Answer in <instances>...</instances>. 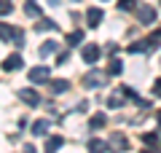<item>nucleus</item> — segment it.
Returning a JSON list of instances; mask_svg holds the SVG:
<instances>
[{
    "mask_svg": "<svg viewBox=\"0 0 161 153\" xmlns=\"http://www.w3.org/2000/svg\"><path fill=\"white\" fill-rule=\"evenodd\" d=\"M24 14H27V16H40V6L35 0H27V3H24Z\"/></svg>",
    "mask_w": 161,
    "mask_h": 153,
    "instance_id": "2eb2a0df",
    "label": "nucleus"
},
{
    "mask_svg": "<svg viewBox=\"0 0 161 153\" xmlns=\"http://www.w3.org/2000/svg\"><path fill=\"white\" fill-rule=\"evenodd\" d=\"M19 99H22L24 105H30V108H32V105H40V94L35 89H19Z\"/></svg>",
    "mask_w": 161,
    "mask_h": 153,
    "instance_id": "20e7f679",
    "label": "nucleus"
},
{
    "mask_svg": "<svg viewBox=\"0 0 161 153\" xmlns=\"http://www.w3.org/2000/svg\"><path fill=\"white\" fill-rule=\"evenodd\" d=\"M105 113H97V116H92V121H89V126H92V129H99V126H105Z\"/></svg>",
    "mask_w": 161,
    "mask_h": 153,
    "instance_id": "a211bd4d",
    "label": "nucleus"
},
{
    "mask_svg": "<svg viewBox=\"0 0 161 153\" xmlns=\"http://www.w3.org/2000/svg\"><path fill=\"white\" fill-rule=\"evenodd\" d=\"M140 153H161V150H153V148H148V150H140Z\"/></svg>",
    "mask_w": 161,
    "mask_h": 153,
    "instance_id": "a878e982",
    "label": "nucleus"
},
{
    "mask_svg": "<svg viewBox=\"0 0 161 153\" xmlns=\"http://www.w3.org/2000/svg\"><path fill=\"white\" fill-rule=\"evenodd\" d=\"M156 140H158L156 132H145V134H142V142H145V145H156Z\"/></svg>",
    "mask_w": 161,
    "mask_h": 153,
    "instance_id": "4be33fe9",
    "label": "nucleus"
},
{
    "mask_svg": "<svg viewBox=\"0 0 161 153\" xmlns=\"http://www.w3.org/2000/svg\"><path fill=\"white\" fill-rule=\"evenodd\" d=\"M27 75H30V83H46V81L51 78V70H48L46 65H38V67H32Z\"/></svg>",
    "mask_w": 161,
    "mask_h": 153,
    "instance_id": "f03ea898",
    "label": "nucleus"
},
{
    "mask_svg": "<svg viewBox=\"0 0 161 153\" xmlns=\"http://www.w3.org/2000/svg\"><path fill=\"white\" fill-rule=\"evenodd\" d=\"M62 145H64V140H62V137H59V134L48 137V140H46V153H57V150H59V148H62Z\"/></svg>",
    "mask_w": 161,
    "mask_h": 153,
    "instance_id": "9d476101",
    "label": "nucleus"
},
{
    "mask_svg": "<svg viewBox=\"0 0 161 153\" xmlns=\"http://www.w3.org/2000/svg\"><path fill=\"white\" fill-rule=\"evenodd\" d=\"M24 153H35V148L32 145H24Z\"/></svg>",
    "mask_w": 161,
    "mask_h": 153,
    "instance_id": "393cba45",
    "label": "nucleus"
},
{
    "mask_svg": "<svg viewBox=\"0 0 161 153\" xmlns=\"http://www.w3.org/2000/svg\"><path fill=\"white\" fill-rule=\"evenodd\" d=\"M108 145L113 148V150H126V148H129V142H126V137H124V134H118V132H115V134L110 137V142H108Z\"/></svg>",
    "mask_w": 161,
    "mask_h": 153,
    "instance_id": "6e6552de",
    "label": "nucleus"
},
{
    "mask_svg": "<svg viewBox=\"0 0 161 153\" xmlns=\"http://www.w3.org/2000/svg\"><path fill=\"white\" fill-rule=\"evenodd\" d=\"M57 48H59V43H54V40H46V43L38 48V54H40V57H48V54H57Z\"/></svg>",
    "mask_w": 161,
    "mask_h": 153,
    "instance_id": "f8f14e48",
    "label": "nucleus"
},
{
    "mask_svg": "<svg viewBox=\"0 0 161 153\" xmlns=\"http://www.w3.org/2000/svg\"><path fill=\"white\" fill-rule=\"evenodd\" d=\"M137 16H140V24L150 27V24L156 22V8H150V6H137Z\"/></svg>",
    "mask_w": 161,
    "mask_h": 153,
    "instance_id": "7ed1b4c3",
    "label": "nucleus"
},
{
    "mask_svg": "<svg viewBox=\"0 0 161 153\" xmlns=\"http://www.w3.org/2000/svg\"><path fill=\"white\" fill-rule=\"evenodd\" d=\"M153 94H156V97H161V78L156 81V86H153Z\"/></svg>",
    "mask_w": 161,
    "mask_h": 153,
    "instance_id": "b1692460",
    "label": "nucleus"
},
{
    "mask_svg": "<svg viewBox=\"0 0 161 153\" xmlns=\"http://www.w3.org/2000/svg\"><path fill=\"white\" fill-rule=\"evenodd\" d=\"M80 40H83V30H75V32L67 35V46H78Z\"/></svg>",
    "mask_w": 161,
    "mask_h": 153,
    "instance_id": "f3484780",
    "label": "nucleus"
},
{
    "mask_svg": "<svg viewBox=\"0 0 161 153\" xmlns=\"http://www.w3.org/2000/svg\"><path fill=\"white\" fill-rule=\"evenodd\" d=\"M48 126H51V124H48L46 118L32 121V134H35V137H46V134H48Z\"/></svg>",
    "mask_w": 161,
    "mask_h": 153,
    "instance_id": "1a4fd4ad",
    "label": "nucleus"
},
{
    "mask_svg": "<svg viewBox=\"0 0 161 153\" xmlns=\"http://www.w3.org/2000/svg\"><path fill=\"white\" fill-rule=\"evenodd\" d=\"M108 105H110V108H124V99H121L118 94H113V97L108 99Z\"/></svg>",
    "mask_w": 161,
    "mask_h": 153,
    "instance_id": "5701e85b",
    "label": "nucleus"
},
{
    "mask_svg": "<svg viewBox=\"0 0 161 153\" xmlns=\"http://www.w3.org/2000/svg\"><path fill=\"white\" fill-rule=\"evenodd\" d=\"M22 57H19V54H11V57L6 59V62H3V70H8V73H16V70H22Z\"/></svg>",
    "mask_w": 161,
    "mask_h": 153,
    "instance_id": "0eeeda50",
    "label": "nucleus"
},
{
    "mask_svg": "<svg viewBox=\"0 0 161 153\" xmlns=\"http://www.w3.org/2000/svg\"><path fill=\"white\" fill-rule=\"evenodd\" d=\"M73 3H78V0H73Z\"/></svg>",
    "mask_w": 161,
    "mask_h": 153,
    "instance_id": "cd10ccee",
    "label": "nucleus"
},
{
    "mask_svg": "<svg viewBox=\"0 0 161 153\" xmlns=\"http://www.w3.org/2000/svg\"><path fill=\"white\" fill-rule=\"evenodd\" d=\"M110 150V145L105 140H92L89 142V153H108Z\"/></svg>",
    "mask_w": 161,
    "mask_h": 153,
    "instance_id": "9b49d317",
    "label": "nucleus"
},
{
    "mask_svg": "<svg viewBox=\"0 0 161 153\" xmlns=\"http://www.w3.org/2000/svg\"><path fill=\"white\" fill-rule=\"evenodd\" d=\"M158 124H161V113H158Z\"/></svg>",
    "mask_w": 161,
    "mask_h": 153,
    "instance_id": "bb28decb",
    "label": "nucleus"
},
{
    "mask_svg": "<svg viewBox=\"0 0 161 153\" xmlns=\"http://www.w3.org/2000/svg\"><path fill=\"white\" fill-rule=\"evenodd\" d=\"M80 57H83L86 65H97V59L102 57V48H99L97 43H86L83 48H80Z\"/></svg>",
    "mask_w": 161,
    "mask_h": 153,
    "instance_id": "f257e3e1",
    "label": "nucleus"
},
{
    "mask_svg": "<svg viewBox=\"0 0 161 153\" xmlns=\"http://www.w3.org/2000/svg\"><path fill=\"white\" fill-rule=\"evenodd\" d=\"M14 35V27H8V24H0V40H11Z\"/></svg>",
    "mask_w": 161,
    "mask_h": 153,
    "instance_id": "aec40b11",
    "label": "nucleus"
},
{
    "mask_svg": "<svg viewBox=\"0 0 161 153\" xmlns=\"http://www.w3.org/2000/svg\"><path fill=\"white\" fill-rule=\"evenodd\" d=\"M102 83H105V75L97 73V70H92V73L83 78V86H86V89H99Z\"/></svg>",
    "mask_w": 161,
    "mask_h": 153,
    "instance_id": "39448f33",
    "label": "nucleus"
},
{
    "mask_svg": "<svg viewBox=\"0 0 161 153\" xmlns=\"http://www.w3.org/2000/svg\"><path fill=\"white\" fill-rule=\"evenodd\" d=\"M67 89H70L67 81H62V78H59V81H51V94H64Z\"/></svg>",
    "mask_w": 161,
    "mask_h": 153,
    "instance_id": "4468645a",
    "label": "nucleus"
},
{
    "mask_svg": "<svg viewBox=\"0 0 161 153\" xmlns=\"http://www.w3.org/2000/svg\"><path fill=\"white\" fill-rule=\"evenodd\" d=\"M14 11V3L11 0H0V16H8Z\"/></svg>",
    "mask_w": 161,
    "mask_h": 153,
    "instance_id": "6ab92c4d",
    "label": "nucleus"
},
{
    "mask_svg": "<svg viewBox=\"0 0 161 153\" xmlns=\"http://www.w3.org/2000/svg\"><path fill=\"white\" fill-rule=\"evenodd\" d=\"M102 19H105L102 8H89V11H86V24H89V27H99Z\"/></svg>",
    "mask_w": 161,
    "mask_h": 153,
    "instance_id": "423d86ee",
    "label": "nucleus"
},
{
    "mask_svg": "<svg viewBox=\"0 0 161 153\" xmlns=\"http://www.w3.org/2000/svg\"><path fill=\"white\" fill-rule=\"evenodd\" d=\"M48 30H57V22H51V19H40V22L35 24V32H48Z\"/></svg>",
    "mask_w": 161,
    "mask_h": 153,
    "instance_id": "ddd939ff",
    "label": "nucleus"
},
{
    "mask_svg": "<svg viewBox=\"0 0 161 153\" xmlns=\"http://www.w3.org/2000/svg\"><path fill=\"white\" fill-rule=\"evenodd\" d=\"M118 8H121V11H134L137 3H134V0H118Z\"/></svg>",
    "mask_w": 161,
    "mask_h": 153,
    "instance_id": "412c9836",
    "label": "nucleus"
},
{
    "mask_svg": "<svg viewBox=\"0 0 161 153\" xmlns=\"http://www.w3.org/2000/svg\"><path fill=\"white\" fill-rule=\"evenodd\" d=\"M108 73H110V75H121V73H124V62H121V59H110Z\"/></svg>",
    "mask_w": 161,
    "mask_h": 153,
    "instance_id": "dca6fc26",
    "label": "nucleus"
}]
</instances>
